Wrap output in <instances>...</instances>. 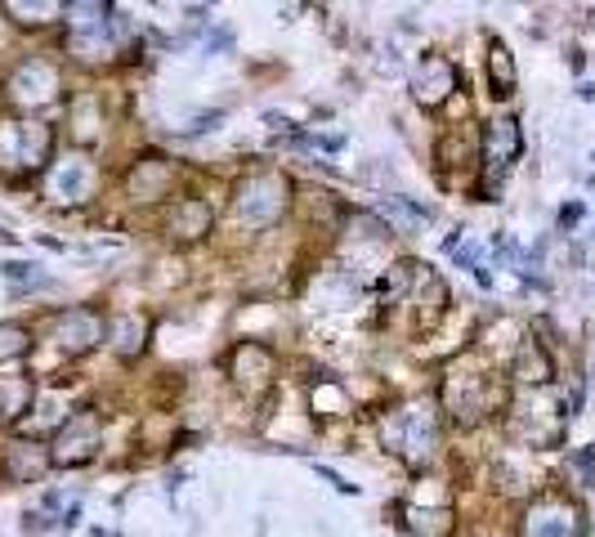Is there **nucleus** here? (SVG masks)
Here are the masks:
<instances>
[{
    "label": "nucleus",
    "mask_w": 595,
    "mask_h": 537,
    "mask_svg": "<svg viewBox=\"0 0 595 537\" xmlns=\"http://www.w3.org/2000/svg\"><path fill=\"white\" fill-rule=\"evenodd\" d=\"M107 336H113V349H117L122 358H135V354L143 349L148 322H143L139 314H122V318H113V328H107Z\"/></svg>",
    "instance_id": "obj_12"
},
{
    "label": "nucleus",
    "mask_w": 595,
    "mask_h": 537,
    "mask_svg": "<svg viewBox=\"0 0 595 537\" xmlns=\"http://www.w3.org/2000/svg\"><path fill=\"white\" fill-rule=\"evenodd\" d=\"M390 210L403 215L407 225H426L430 220V206H417V202H407V197H390Z\"/></svg>",
    "instance_id": "obj_21"
},
{
    "label": "nucleus",
    "mask_w": 595,
    "mask_h": 537,
    "mask_svg": "<svg viewBox=\"0 0 595 537\" xmlns=\"http://www.w3.org/2000/svg\"><path fill=\"white\" fill-rule=\"evenodd\" d=\"M0 273H5V282H10V286H18V292H50V286H54V278H50V273H41L36 265H18V260L0 265Z\"/></svg>",
    "instance_id": "obj_15"
},
{
    "label": "nucleus",
    "mask_w": 595,
    "mask_h": 537,
    "mask_svg": "<svg viewBox=\"0 0 595 537\" xmlns=\"http://www.w3.org/2000/svg\"><path fill=\"white\" fill-rule=\"evenodd\" d=\"M493 94H510L515 90V67H510V54L502 41H493Z\"/></svg>",
    "instance_id": "obj_19"
},
{
    "label": "nucleus",
    "mask_w": 595,
    "mask_h": 537,
    "mask_svg": "<svg viewBox=\"0 0 595 537\" xmlns=\"http://www.w3.org/2000/svg\"><path fill=\"white\" fill-rule=\"evenodd\" d=\"M103 444V421H99V412H77V417H67V425L59 430V448H54V457L50 461H59V465H81V461H90L94 457V448Z\"/></svg>",
    "instance_id": "obj_4"
},
{
    "label": "nucleus",
    "mask_w": 595,
    "mask_h": 537,
    "mask_svg": "<svg viewBox=\"0 0 595 537\" xmlns=\"http://www.w3.org/2000/svg\"><path fill=\"white\" fill-rule=\"evenodd\" d=\"M417 99L421 103H443V99H448L453 90H457V67L448 63V59H439V54H430L426 59V67L417 72Z\"/></svg>",
    "instance_id": "obj_8"
},
{
    "label": "nucleus",
    "mask_w": 595,
    "mask_h": 537,
    "mask_svg": "<svg viewBox=\"0 0 595 537\" xmlns=\"http://www.w3.org/2000/svg\"><path fill=\"white\" fill-rule=\"evenodd\" d=\"M31 376H0V421H18L31 408Z\"/></svg>",
    "instance_id": "obj_11"
},
{
    "label": "nucleus",
    "mask_w": 595,
    "mask_h": 537,
    "mask_svg": "<svg viewBox=\"0 0 595 537\" xmlns=\"http://www.w3.org/2000/svg\"><path fill=\"white\" fill-rule=\"evenodd\" d=\"M385 439L394 452H403L413 465H421L434 448V412L430 408H407L394 417V425H385Z\"/></svg>",
    "instance_id": "obj_3"
},
{
    "label": "nucleus",
    "mask_w": 595,
    "mask_h": 537,
    "mask_svg": "<svg viewBox=\"0 0 595 537\" xmlns=\"http://www.w3.org/2000/svg\"><path fill=\"white\" fill-rule=\"evenodd\" d=\"M54 90H59V72L46 59L18 63L14 77H10V99L14 103H46V99H54Z\"/></svg>",
    "instance_id": "obj_6"
},
{
    "label": "nucleus",
    "mask_w": 595,
    "mask_h": 537,
    "mask_svg": "<svg viewBox=\"0 0 595 537\" xmlns=\"http://www.w3.org/2000/svg\"><path fill=\"white\" fill-rule=\"evenodd\" d=\"M31 345V332L23 322H0V363H10V358H23Z\"/></svg>",
    "instance_id": "obj_16"
},
{
    "label": "nucleus",
    "mask_w": 595,
    "mask_h": 537,
    "mask_svg": "<svg viewBox=\"0 0 595 537\" xmlns=\"http://www.w3.org/2000/svg\"><path fill=\"white\" fill-rule=\"evenodd\" d=\"M18 23H54L67 14V0H5Z\"/></svg>",
    "instance_id": "obj_14"
},
{
    "label": "nucleus",
    "mask_w": 595,
    "mask_h": 537,
    "mask_svg": "<svg viewBox=\"0 0 595 537\" xmlns=\"http://www.w3.org/2000/svg\"><path fill=\"white\" fill-rule=\"evenodd\" d=\"M41 471H46V457L36 452L31 444H14V448L5 452V475H10L14 484H31V480H41Z\"/></svg>",
    "instance_id": "obj_13"
},
{
    "label": "nucleus",
    "mask_w": 595,
    "mask_h": 537,
    "mask_svg": "<svg viewBox=\"0 0 595 537\" xmlns=\"http://www.w3.org/2000/svg\"><path fill=\"white\" fill-rule=\"evenodd\" d=\"M515 153H519V126L506 122V117L493 122V126H489V157H483V162H489V179H483V184L493 189V179L506 175V166L515 162Z\"/></svg>",
    "instance_id": "obj_7"
},
{
    "label": "nucleus",
    "mask_w": 595,
    "mask_h": 537,
    "mask_svg": "<svg viewBox=\"0 0 595 537\" xmlns=\"http://www.w3.org/2000/svg\"><path fill=\"white\" fill-rule=\"evenodd\" d=\"M413 269H417V265H394V269L381 278V296L398 301V296L407 292V282H413Z\"/></svg>",
    "instance_id": "obj_20"
},
{
    "label": "nucleus",
    "mask_w": 595,
    "mask_h": 537,
    "mask_svg": "<svg viewBox=\"0 0 595 537\" xmlns=\"http://www.w3.org/2000/svg\"><path fill=\"white\" fill-rule=\"evenodd\" d=\"M86 189H90V170L86 166H72V170L54 175V193H72V202H81Z\"/></svg>",
    "instance_id": "obj_17"
},
{
    "label": "nucleus",
    "mask_w": 595,
    "mask_h": 537,
    "mask_svg": "<svg viewBox=\"0 0 595 537\" xmlns=\"http://www.w3.org/2000/svg\"><path fill=\"white\" fill-rule=\"evenodd\" d=\"M54 153V130L46 122H0V166L41 170Z\"/></svg>",
    "instance_id": "obj_2"
},
{
    "label": "nucleus",
    "mask_w": 595,
    "mask_h": 537,
    "mask_svg": "<svg viewBox=\"0 0 595 537\" xmlns=\"http://www.w3.org/2000/svg\"><path fill=\"white\" fill-rule=\"evenodd\" d=\"M99 341H103V318H99L94 309L77 305V309H67V314L54 318V345H59L63 354H86V349H94Z\"/></svg>",
    "instance_id": "obj_5"
},
{
    "label": "nucleus",
    "mask_w": 595,
    "mask_h": 537,
    "mask_svg": "<svg viewBox=\"0 0 595 537\" xmlns=\"http://www.w3.org/2000/svg\"><path fill=\"white\" fill-rule=\"evenodd\" d=\"M291 206V184L274 170H259L251 179L238 184V197H233V210H238V225L246 229H265L274 225L278 215Z\"/></svg>",
    "instance_id": "obj_1"
},
{
    "label": "nucleus",
    "mask_w": 595,
    "mask_h": 537,
    "mask_svg": "<svg viewBox=\"0 0 595 537\" xmlns=\"http://www.w3.org/2000/svg\"><path fill=\"white\" fill-rule=\"evenodd\" d=\"M170 233H179L183 242H193L202 233H211V206L202 197H189V202H179L175 215H170Z\"/></svg>",
    "instance_id": "obj_9"
},
{
    "label": "nucleus",
    "mask_w": 595,
    "mask_h": 537,
    "mask_svg": "<svg viewBox=\"0 0 595 537\" xmlns=\"http://www.w3.org/2000/svg\"><path fill=\"white\" fill-rule=\"evenodd\" d=\"M166 189H170V166H166V162H157V157L139 162V170L130 175V193H139L143 202H157V197H166Z\"/></svg>",
    "instance_id": "obj_10"
},
{
    "label": "nucleus",
    "mask_w": 595,
    "mask_h": 537,
    "mask_svg": "<svg viewBox=\"0 0 595 537\" xmlns=\"http://www.w3.org/2000/svg\"><path fill=\"white\" fill-rule=\"evenodd\" d=\"M515 376H519V381H546V376H550L546 354H542V349H533V345H524V354H519V368H515Z\"/></svg>",
    "instance_id": "obj_18"
}]
</instances>
